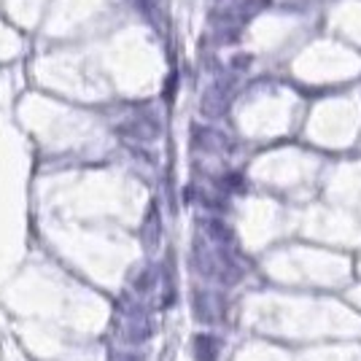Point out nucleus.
Returning <instances> with one entry per match:
<instances>
[{
  "instance_id": "f257e3e1",
  "label": "nucleus",
  "mask_w": 361,
  "mask_h": 361,
  "mask_svg": "<svg viewBox=\"0 0 361 361\" xmlns=\"http://www.w3.org/2000/svg\"><path fill=\"white\" fill-rule=\"evenodd\" d=\"M229 94H232V81H216L202 94V103H200L202 114L205 116H221L229 106Z\"/></svg>"
},
{
  "instance_id": "f03ea898",
  "label": "nucleus",
  "mask_w": 361,
  "mask_h": 361,
  "mask_svg": "<svg viewBox=\"0 0 361 361\" xmlns=\"http://www.w3.org/2000/svg\"><path fill=\"white\" fill-rule=\"evenodd\" d=\"M162 240V226H159V216H157V208H151L149 216H146V226H143V243L146 248L154 251Z\"/></svg>"
},
{
  "instance_id": "7ed1b4c3",
  "label": "nucleus",
  "mask_w": 361,
  "mask_h": 361,
  "mask_svg": "<svg viewBox=\"0 0 361 361\" xmlns=\"http://www.w3.org/2000/svg\"><path fill=\"white\" fill-rule=\"evenodd\" d=\"M195 143H197V146H202V149H208V151H224L226 137L219 135V133H211V130H202V133L197 130Z\"/></svg>"
},
{
  "instance_id": "20e7f679",
  "label": "nucleus",
  "mask_w": 361,
  "mask_h": 361,
  "mask_svg": "<svg viewBox=\"0 0 361 361\" xmlns=\"http://www.w3.org/2000/svg\"><path fill=\"white\" fill-rule=\"evenodd\" d=\"M197 350H200V359L202 361H216V340L202 334L197 337Z\"/></svg>"
}]
</instances>
